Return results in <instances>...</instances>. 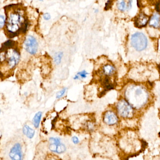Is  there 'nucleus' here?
<instances>
[{"mask_svg": "<svg viewBox=\"0 0 160 160\" xmlns=\"http://www.w3.org/2000/svg\"><path fill=\"white\" fill-rule=\"evenodd\" d=\"M6 19L4 32L7 36L13 38L26 32L28 21L25 9L20 4L8 6L5 8Z\"/></svg>", "mask_w": 160, "mask_h": 160, "instance_id": "nucleus-1", "label": "nucleus"}, {"mask_svg": "<svg viewBox=\"0 0 160 160\" xmlns=\"http://www.w3.org/2000/svg\"><path fill=\"white\" fill-rule=\"evenodd\" d=\"M20 55L15 41L8 40L0 48V78L5 79L12 74L19 62Z\"/></svg>", "mask_w": 160, "mask_h": 160, "instance_id": "nucleus-2", "label": "nucleus"}, {"mask_svg": "<svg viewBox=\"0 0 160 160\" xmlns=\"http://www.w3.org/2000/svg\"><path fill=\"white\" fill-rule=\"evenodd\" d=\"M116 112L119 117L122 118H130L134 114L133 108L131 104L125 100H121L116 105Z\"/></svg>", "mask_w": 160, "mask_h": 160, "instance_id": "nucleus-3", "label": "nucleus"}, {"mask_svg": "<svg viewBox=\"0 0 160 160\" xmlns=\"http://www.w3.org/2000/svg\"><path fill=\"white\" fill-rule=\"evenodd\" d=\"M131 43L136 50L142 51L147 47V39L142 33L138 32L132 36Z\"/></svg>", "mask_w": 160, "mask_h": 160, "instance_id": "nucleus-4", "label": "nucleus"}, {"mask_svg": "<svg viewBox=\"0 0 160 160\" xmlns=\"http://www.w3.org/2000/svg\"><path fill=\"white\" fill-rule=\"evenodd\" d=\"M102 119V124L104 126L109 127H112L118 125L119 117L116 112L109 110L103 113Z\"/></svg>", "mask_w": 160, "mask_h": 160, "instance_id": "nucleus-5", "label": "nucleus"}, {"mask_svg": "<svg viewBox=\"0 0 160 160\" xmlns=\"http://www.w3.org/2000/svg\"><path fill=\"white\" fill-rule=\"evenodd\" d=\"M25 50L31 54L36 53L38 49V43L35 38L32 36L29 35L27 37L24 42Z\"/></svg>", "mask_w": 160, "mask_h": 160, "instance_id": "nucleus-6", "label": "nucleus"}, {"mask_svg": "<svg viewBox=\"0 0 160 160\" xmlns=\"http://www.w3.org/2000/svg\"><path fill=\"white\" fill-rule=\"evenodd\" d=\"M8 155L11 160H23V153L21 144L15 143L10 149Z\"/></svg>", "mask_w": 160, "mask_h": 160, "instance_id": "nucleus-7", "label": "nucleus"}, {"mask_svg": "<svg viewBox=\"0 0 160 160\" xmlns=\"http://www.w3.org/2000/svg\"><path fill=\"white\" fill-rule=\"evenodd\" d=\"M82 127L83 130L88 132H92L96 128V122L92 118H87L83 121Z\"/></svg>", "mask_w": 160, "mask_h": 160, "instance_id": "nucleus-8", "label": "nucleus"}, {"mask_svg": "<svg viewBox=\"0 0 160 160\" xmlns=\"http://www.w3.org/2000/svg\"><path fill=\"white\" fill-rule=\"evenodd\" d=\"M149 21V18L143 13H141L136 17L134 20V24L136 27L141 28L144 27Z\"/></svg>", "mask_w": 160, "mask_h": 160, "instance_id": "nucleus-9", "label": "nucleus"}, {"mask_svg": "<svg viewBox=\"0 0 160 160\" xmlns=\"http://www.w3.org/2000/svg\"><path fill=\"white\" fill-rule=\"evenodd\" d=\"M22 132L28 139H32L35 134V131L33 129L26 125L22 128Z\"/></svg>", "mask_w": 160, "mask_h": 160, "instance_id": "nucleus-10", "label": "nucleus"}, {"mask_svg": "<svg viewBox=\"0 0 160 160\" xmlns=\"http://www.w3.org/2000/svg\"><path fill=\"white\" fill-rule=\"evenodd\" d=\"M149 25L155 28L160 27V15L158 14H155L150 18L149 22Z\"/></svg>", "mask_w": 160, "mask_h": 160, "instance_id": "nucleus-11", "label": "nucleus"}, {"mask_svg": "<svg viewBox=\"0 0 160 160\" xmlns=\"http://www.w3.org/2000/svg\"><path fill=\"white\" fill-rule=\"evenodd\" d=\"M43 113L41 111L38 112L34 116L32 119V124L34 127L35 128H38L40 125V122H41V118L42 117Z\"/></svg>", "mask_w": 160, "mask_h": 160, "instance_id": "nucleus-12", "label": "nucleus"}, {"mask_svg": "<svg viewBox=\"0 0 160 160\" xmlns=\"http://www.w3.org/2000/svg\"><path fill=\"white\" fill-rule=\"evenodd\" d=\"M115 69L112 65H107L104 66L103 68V72L104 74L107 76H110L113 74L114 72Z\"/></svg>", "mask_w": 160, "mask_h": 160, "instance_id": "nucleus-13", "label": "nucleus"}, {"mask_svg": "<svg viewBox=\"0 0 160 160\" xmlns=\"http://www.w3.org/2000/svg\"><path fill=\"white\" fill-rule=\"evenodd\" d=\"M66 150L67 147L64 144L62 143L57 144L55 154L61 155V154H64L66 151Z\"/></svg>", "mask_w": 160, "mask_h": 160, "instance_id": "nucleus-14", "label": "nucleus"}, {"mask_svg": "<svg viewBox=\"0 0 160 160\" xmlns=\"http://www.w3.org/2000/svg\"><path fill=\"white\" fill-rule=\"evenodd\" d=\"M128 4H126V2L124 1H120L118 4V9L121 11H124L127 9Z\"/></svg>", "mask_w": 160, "mask_h": 160, "instance_id": "nucleus-15", "label": "nucleus"}, {"mask_svg": "<svg viewBox=\"0 0 160 160\" xmlns=\"http://www.w3.org/2000/svg\"><path fill=\"white\" fill-rule=\"evenodd\" d=\"M48 142L49 144H59L62 143L61 139L59 137H50L49 139Z\"/></svg>", "mask_w": 160, "mask_h": 160, "instance_id": "nucleus-16", "label": "nucleus"}, {"mask_svg": "<svg viewBox=\"0 0 160 160\" xmlns=\"http://www.w3.org/2000/svg\"><path fill=\"white\" fill-rule=\"evenodd\" d=\"M63 53L60 52L57 53L54 57V62L57 65H59L61 63V60L63 56Z\"/></svg>", "mask_w": 160, "mask_h": 160, "instance_id": "nucleus-17", "label": "nucleus"}, {"mask_svg": "<svg viewBox=\"0 0 160 160\" xmlns=\"http://www.w3.org/2000/svg\"><path fill=\"white\" fill-rule=\"evenodd\" d=\"M67 90V88H64L62 89L60 92H58L57 95H56V98L60 99L65 94Z\"/></svg>", "mask_w": 160, "mask_h": 160, "instance_id": "nucleus-18", "label": "nucleus"}, {"mask_svg": "<svg viewBox=\"0 0 160 160\" xmlns=\"http://www.w3.org/2000/svg\"><path fill=\"white\" fill-rule=\"evenodd\" d=\"M46 160H62V159L60 158V157L55 155H48L47 157V159Z\"/></svg>", "mask_w": 160, "mask_h": 160, "instance_id": "nucleus-19", "label": "nucleus"}, {"mask_svg": "<svg viewBox=\"0 0 160 160\" xmlns=\"http://www.w3.org/2000/svg\"><path fill=\"white\" fill-rule=\"evenodd\" d=\"M5 24V18L2 15H0V29L2 28Z\"/></svg>", "mask_w": 160, "mask_h": 160, "instance_id": "nucleus-20", "label": "nucleus"}, {"mask_svg": "<svg viewBox=\"0 0 160 160\" xmlns=\"http://www.w3.org/2000/svg\"><path fill=\"white\" fill-rule=\"evenodd\" d=\"M71 141H72V142L75 145L78 144L80 143L79 139L78 137L76 136H73L71 138Z\"/></svg>", "mask_w": 160, "mask_h": 160, "instance_id": "nucleus-21", "label": "nucleus"}, {"mask_svg": "<svg viewBox=\"0 0 160 160\" xmlns=\"http://www.w3.org/2000/svg\"><path fill=\"white\" fill-rule=\"evenodd\" d=\"M88 74V73L86 72L85 70H83V71H80L78 73V75L79 77H81L82 79H85L86 78L87 75Z\"/></svg>", "mask_w": 160, "mask_h": 160, "instance_id": "nucleus-22", "label": "nucleus"}, {"mask_svg": "<svg viewBox=\"0 0 160 160\" xmlns=\"http://www.w3.org/2000/svg\"><path fill=\"white\" fill-rule=\"evenodd\" d=\"M104 87L105 88V91H109V90L113 89L114 85L110 83L107 85H105Z\"/></svg>", "mask_w": 160, "mask_h": 160, "instance_id": "nucleus-23", "label": "nucleus"}, {"mask_svg": "<svg viewBox=\"0 0 160 160\" xmlns=\"http://www.w3.org/2000/svg\"><path fill=\"white\" fill-rule=\"evenodd\" d=\"M112 1H108L105 4V10H107L111 7Z\"/></svg>", "mask_w": 160, "mask_h": 160, "instance_id": "nucleus-24", "label": "nucleus"}, {"mask_svg": "<svg viewBox=\"0 0 160 160\" xmlns=\"http://www.w3.org/2000/svg\"><path fill=\"white\" fill-rule=\"evenodd\" d=\"M43 18L46 20H49L50 19L51 16L48 13H46L43 15Z\"/></svg>", "mask_w": 160, "mask_h": 160, "instance_id": "nucleus-25", "label": "nucleus"}, {"mask_svg": "<svg viewBox=\"0 0 160 160\" xmlns=\"http://www.w3.org/2000/svg\"><path fill=\"white\" fill-rule=\"evenodd\" d=\"M156 10L158 12H160V2H158L156 4Z\"/></svg>", "mask_w": 160, "mask_h": 160, "instance_id": "nucleus-26", "label": "nucleus"}, {"mask_svg": "<svg viewBox=\"0 0 160 160\" xmlns=\"http://www.w3.org/2000/svg\"><path fill=\"white\" fill-rule=\"evenodd\" d=\"M79 76L77 74V75H75V77H74V79L75 80H78L79 79Z\"/></svg>", "mask_w": 160, "mask_h": 160, "instance_id": "nucleus-27", "label": "nucleus"}, {"mask_svg": "<svg viewBox=\"0 0 160 160\" xmlns=\"http://www.w3.org/2000/svg\"><path fill=\"white\" fill-rule=\"evenodd\" d=\"M1 110H0V115H1Z\"/></svg>", "mask_w": 160, "mask_h": 160, "instance_id": "nucleus-28", "label": "nucleus"}]
</instances>
